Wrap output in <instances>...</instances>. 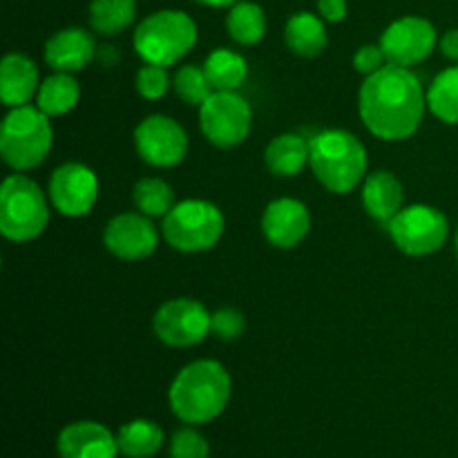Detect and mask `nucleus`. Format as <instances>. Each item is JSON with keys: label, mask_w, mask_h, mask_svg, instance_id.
<instances>
[{"label": "nucleus", "mask_w": 458, "mask_h": 458, "mask_svg": "<svg viewBox=\"0 0 458 458\" xmlns=\"http://www.w3.org/2000/svg\"><path fill=\"white\" fill-rule=\"evenodd\" d=\"M204 70L215 92H237L249 76V63L242 54L219 47L208 54Z\"/></svg>", "instance_id": "nucleus-23"}, {"label": "nucleus", "mask_w": 458, "mask_h": 458, "mask_svg": "<svg viewBox=\"0 0 458 458\" xmlns=\"http://www.w3.org/2000/svg\"><path fill=\"white\" fill-rule=\"evenodd\" d=\"M311 157V141L293 132L280 134L273 139L264 152L267 168L276 177H295L304 170Z\"/></svg>", "instance_id": "nucleus-21"}, {"label": "nucleus", "mask_w": 458, "mask_h": 458, "mask_svg": "<svg viewBox=\"0 0 458 458\" xmlns=\"http://www.w3.org/2000/svg\"><path fill=\"white\" fill-rule=\"evenodd\" d=\"M253 123V112L237 92H213L199 106V125L213 146L237 148L246 141Z\"/></svg>", "instance_id": "nucleus-9"}, {"label": "nucleus", "mask_w": 458, "mask_h": 458, "mask_svg": "<svg viewBox=\"0 0 458 458\" xmlns=\"http://www.w3.org/2000/svg\"><path fill=\"white\" fill-rule=\"evenodd\" d=\"M49 201L65 217H85L98 199V179L85 164H63L49 179Z\"/></svg>", "instance_id": "nucleus-13"}, {"label": "nucleus", "mask_w": 458, "mask_h": 458, "mask_svg": "<svg viewBox=\"0 0 458 458\" xmlns=\"http://www.w3.org/2000/svg\"><path fill=\"white\" fill-rule=\"evenodd\" d=\"M49 224V204L34 179L9 174L0 191V231L9 242H31Z\"/></svg>", "instance_id": "nucleus-6"}, {"label": "nucleus", "mask_w": 458, "mask_h": 458, "mask_svg": "<svg viewBox=\"0 0 458 458\" xmlns=\"http://www.w3.org/2000/svg\"><path fill=\"white\" fill-rule=\"evenodd\" d=\"M309 165L327 191L349 195L367 177V148L347 130H322L311 139Z\"/></svg>", "instance_id": "nucleus-3"}, {"label": "nucleus", "mask_w": 458, "mask_h": 458, "mask_svg": "<svg viewBox=\"0 0 458 458\" xmlns=\"http://www.w3.org/2000/svg\"><path fill=\"white\" fill-rule=\"evenodd\" d=\"M233 383L217 360H195L183 367L170 385V410L188 425H206L222 416L231 401Z\"/></svg>", "instance_id": "nucleus-2"}, {"label": "nucleus", "mask_w": 458, "mask_h": 458, "mask_svg": "<svg viewBox=\"0 0 458 458\" xmlns=\"http://www.w3.org/2000/svg\"><path fill=\"white\" fill-rule=\"evenodd\" d=\"M226 30L235 43L246 45V47L258 45L267 34V13L259 4L240 0L228 9Z\"/></svg>", "instance_id": "nucleus-25"}, {"label": "nucleus", "mask_w": 458, "mask_h": 458, "mask_svg": "<svg viewBox=\"0 0 458 458\" xmlns=\"http://www.w3.org/2000/svg\"><path fill=\"white\" fill-rule=\"evenodd\" d=\"M358 110L365 128L383 141L414 137L428 110L423 83L410 67L385 65L367 76L358 92Z\"/></svg>", "instance_id": "nucleus-1"}, {"label": "nucleus", "mask_w": 458, "mask_h": 458, "mask_svg": "<svg viewBox=\"0 0 458 458\" xmlns=\"http://www.w3.org/2000/svg\"><path fill=\"white\" fill-rule=\"evenodd\" d=\"M389 235L398 250L410 258H425L445 246L450 235V222L445 215L434 206L411 204L403 208L387 224Z\"/></svg>", "instance_id": "nucleus-8"}, {"label": "nucleus", "mask_w": 458, "mask_h": 458, "mask_svg": "<svg viewBox=\"0 0 458 458\" xmlns=\"http://www.w3.org/2000/svg\"><path fill=\"white\" fill-rule=\"evenodd\" d=\"M311 231V215L300 199L282 197L271 201L262 215V233L276 249H295Z\"/></svg>", "instance_id": "nucleus-15"}, {"label": "nucleus", "mask_w": 458, "mask_h": 458, "mask_svg": "<svg viewBox=\"0 0 458 458\" xmlns=\"http://www.w3.org/2000/svg\"><path fill=\"white\" fill-rule=\"evenodd\" d=\"M56 447L61 458H116L121 454L114 434L94 420H79L63 428Z\"/></svg>", "instance_id": "nucleus-16"}, {"label": "nucleus", "mask_w": 458, "mask_h": 458, "mask_svg": "<svg viewBox=\"0 0 458 458\" xmlns=\"http://www.w3.org/2000/svg\"><path fill=\"white\" fill-rule=\"evenodd\" d=\"M81 98V85L70 72H54L52 76L40 83L38 94H36V106L52 119V116H63L76 107Z\"/></svg>", "instance_id": "nucleus-22"}, {"label": "nucleus", "mask_w": 458, "mask_h": 458, "mask_svg": "<svg viewBox=\"0 0 458 458\" xmlns=\"http://www.w3.org/2000/svg\"><path fill=\"white\" fill-rule=\"evenodd\" d=\"M213 313L192 298L168 300L152 318L155 335L168 347H195L210 334Z\"/></svg>", "instance_id": "nucleus-10"}, {"label": "nucleus", "mask_w": 458, "mask_h": 458, "mask_svg": "<svg viewBox=\"0 0 458 458\" xmlns=\"http://www.w3.org/2000/svg\"><path fill=\"white\" fill-rule=\"evenodd\" d=\"M134 85H137L139 97L148 98V101H157V98L165 97L173 85L170 81L168 70L164 65H155V63H146L141 70L137 72V79H134Z\"/></svg>", "instance_id": "nucleus-30"}, {"label": "nucleus", "mask_w": 458, "mask_h": 458, "mask_svg": "<svg viewBox=\"0 0 458 458\" xmlns=\"http://www.w3.org/2000/svg\"><path fill=\"white\" fill-rule=\"evenodd\" d=\"M54 143L49 116L38 106L12 107L0 128V152L9 168L16 173L34 170L47 159Z\"/></svg>", "instance_id": "nucleus-4"}, {"label": "nucleus", "mask_w": 458, "mask_h": 458, "mask_svg": "<svg viewBox=\"0 0 458 458\" xmlns=\"http://www.w3.org/2000/svg\"><path fill=\"white\" fill-rule=\"evenodd\" d=\"M325 18L316 16L311 12H298L289 18L284 27V40L286 47L302 58H316L329 45V36H327Z\"/></svg>", "instance_id": "nucleus-20"}, {"label": "nucleus", "mask_w": 458, "mask_h": 458, "mask_svg": "<svg viewBox=\"0 0 458 458\" xmlns=\"http://www.w3.org/2000/svg\"><path fill=\"white\" fill-rule=\"evenodd\" d=\"M192 3H199L204 4V7H233V4H237L240 0H192Z\"/></svg>", "instance_id": "nucleus-36"}, {"label": "nucleus", "mask_w": 458, "mask_h": 458, "mask_svg": "<svg viewBox=\"0 0 458 458\" xmlns=\"http://www.w3.org/2000/svg\"><path fill=\"white\" fill-rule=\"evenodd\" d=\"M385 65H389V63L380 45H365V47L358 49L356 56H353V67H356V72L365 74V79L383 70Z\"/></svg>", "instance_id": "nucleus-33"}, {"label": "nucleus", "mask_w": 458, "mask_h": 458, "mask_svg": "<svg viewBox=\"0 0 458 458\" xmlns=\"http://www.w3.org/2000/svg\"><path fill=\"white\" fill-rule=\"evenodd\" d=\"M132 199L139 213L148 215V217H165L177 204L173 188L164 179L157 177L139 179L132 191Z\"/></svg>", "instance_id": "nucleus-28"}, {"label": "nucleus", "mask_w": 458, "mask_h": 458, "mask_svg": "<svg viewBox=\"0 0 458 458\" xmlns=\"http://www.w3.org/2000/svg\"><path fill=\"white\" fill-rule=\"evenodd\" d=\"M103 244L114 258L139 262L150 258L159 246V231L143 213H121L107 222Z\"/></svg>", "instance_id": "nucleus-14"}, {"label": "nucleus", "mask_w": 458, "mask_h": 458, "mask_svg": "<svg viewBox=\"0 0 458 458\" xmlns=\"http://www.w3.org/2000/svg\"><path fill=\"white\" fill-rule=\"evenodd\" d=\"M246 329L244 313L237 311L233 307H224L219 311L213 313V325H210V334L217 335L219 340H237Z\"/></svg>", "instance_id": "nucleus-32"}, {"label": "nucleus", "mask_w": 458, "mask_h": 458, "mask_svg": "<svg viewBox=\"0 0 458 458\" xmlns=\"http://www.w3.org/2000/svg\"><path fill=\"white\" fill-rule=\"evenodd\" d=\"M456 259H458V228H456Z\"/></svg>", "instance_id": "nucleus-37"}, {"label": "nucleus", "mask_w": 458, "mask_h": 458, "mask_svg": "<svg viewBox=\"0 0 458 458\" xmlns=\"http://www.w3.org/2000/svg\"><path fill=\"white\" fill-rule=\"evenodd\" d=\"M405 191L398 177L389 170H376L367 174L362 183V206L376 222L389 224L403 210Z\"/></svg>", "instance_id": "nucleus-19"}, {"label": "nucleus", "mask_w": 458, "mask_h": 458, "mask_svg": "<svg viewBox=\"0 0 458 458\" xmlns=\"http://www.w3.org/2000/svg\"><path fill=\"white\" fill-rule=\"evenodd\" d=\"M441 52L445 58H452V61H458V27L456 30H450L441 38Z\"/></svg>", "instance_id": "nucleus-35"}, {"label": "nucleus", "mask_w": 458, "mask_h": 458, "mask_svg": "<svg viewBox=\"0 0 458 458\" xmlns=\"http://www.w3.org/2000/svg\"><path fill=\"white\" fill-rule=\"evenodd\" d=\"M121 454L128 458H150L164 445V429L148 419H137L125 423L116 434Z\"/></svg>", "instance_id": "nucleus-24"}, {"label": "nucleus", "mask_w": 458, "mask_h": 458, "mask_svg": "<svg viewBox=\"0 0 458 458\" xmlns=\"http://www.w3.org/2000/svg\"><path fill=\"white\" fill-rule=\"evenodd\" d=\"M210 445L197 429L183 428L173 434L170 441V458H208Z\"/></svg>", "instance_id": "nucleus-31"}, {"label": "nucleus", "mask_w": 458, "mask_h": 458, "mask_svg": "<svg viewBox=\"0 0 458 458\" xmlns=\"http://www.w3.org/2000/svg\"><path fill=\"white\" fill-rule=\"evenodd\" d=\"M38 67L30 56L12 52L0 63V98L7 107L27 106L38 94Z\"/></svg>", "instance_id": "nucleus-18"}, {"label": "nucleus", "mask_w": 458, "mask_h": 458, "mask_svg": "<svg viewBox=\"0 0 458 458\" xmlns=\"http://www.w3.org/2000/svg\"><path fill=\"white\" fill-rule=\"evenodd\" d=\"M134 146L139 157L155 168H173L188 155V134L173 116H146L134 128Z\"/></svg>", "instance_id": "nucleus-11"}, {"label": "nucleus", "mask_w": 458, "mask_h": 458, "mask_svg": "<svg viewBox=\"0 0 458 458\" xmlns=\"http://www.w3.org/2000/svg\"><path fill=\"white\" fill-rule=\"evenodd\" d=\"M132 43L139 58L170 67L197 45V25L186 12L161 9L139 22Z\"/></svg>", "instance_id": "nucleus-5"}, {"label": "nucleus", "mask_w": 458, "mask_h": 458, "mask_svg": "<svg viewBox=\"0 0 458 458\" xmlns=\"http://www.w3.org/2000/svg\"><path fill=\"white\" fill-rule=\"evenodd\" d=\"M137 18V0H92L89 25L101 36H116Z\"/></svg>", "instance_id": "nucleus-26"}, {"label": "nucleus", "mask_w": 458, "mask_h": 458, "mask_svg": "<svg viewBox=\"0 0 458 458\" xmlns=\"http://www.w3.org/2000/svg\"><path fill=\"white\" fill-rule=\"evenodd\" d=\"M428 107L443 123H458V65L443 70L428 89Z\"/></svg>", "instance_id": "nucleus-27"}, {"label": "nucleus", "mask_w": 458, "mask_h": 458, "mask_svg": "<svg viewBox=\"0 0 458 458\" xmlns=\"http://www.w3.org/2000/svg\"><path fill=\"white\" fill-rule=\"evenodd\" d=\"M318 12L327 22H340L347 18V0H318Z\"/></svg>", "instance_id": "nucleus-34"}, {"label": "nucleus", "mask_w": 458, "mask_h": 458, "mask_svg": "<svg viewBox=\"0 0 458 458\" xmlns=\"http://www.w3.org/2000/svg\"><path fill=\"white\" fill-rule=\"evenodd\" d=\"M224 215L206 199H183L174 204L161 224V235L179 253H204L224 235Z\"/></svg>", "instance_id": "nucleus-7"}, {"label": "nucleus", "mask_w": 458, "mask_h": 458, "mask_svg": "<svg viewBox=\"0 0 458 458\" xmlns=\"http://www.w3.org/2000/svg\"><path fill=\"white\" fill-rule=\"evenodd\" d=\"M97 54L94 36L83 27H65L45 43V63L54 72H81Z\"/></svg>", "instance_id": "nucleus-17"}, {"label": "nucleus", "mask_w": 458, "mask_h": 458, "mask_svg": "<svg viewBox=\"0 0 458 458\" xmlns=\"http://www.w3.org/2000/svg\"><path fill=\"white\" fill-rule=\"evenodd\" d=\"M173 88L177 92V97L182 98L188 106H201L210 94L215 92V88L210 85L208 76H206L204 65H183L179 67L177 74L173 79Z\"/></svg>", "instance_id": "nucleus-29"}, {"label": "nucleus", "mask_w": 458, "mask_h": 458, "mask_svg": "<svg viewBox=\"0 0 458 458\" xmlns=\"http://www.w3.org/2000/svg\"><path fill=\"white\" fill-rule=\"evenodd\" d=\"M378 45L392 65H419L437 47V30L428 18L403 16L383 31Z\"/></svg>", "instance_id": "nucleus-12"}]
</instances>
